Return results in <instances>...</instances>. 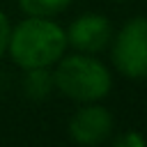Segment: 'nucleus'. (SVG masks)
Instances as JSON below:
<instances>
[{"instance_id":"f257e3e1","label":"nucleus","mask_w":147,"mask_h":147,"mask_svg":"<svg viewBox=\"0 0 147 147\" xmlns=\"http://www.w3.org/2000/svg\"><path fill=\"white\" fill-rule=\"evenodd\" d=\"M67 51L64 30L46 16H28L9 30L7 53L21 69L53 67Z\"/></svg>"},{"instance_id":"f03ea898","label":"nucleus","mask_w":147,"mask_h":147,"mask_svg":"<svg viewBox=\"0 0 147 147\" xmlns=\"http://www.w3.org/2000/svg\"><path fill=\"white\" fill-rule=\"evenodd\" d=\"M55 64L53 83L62 96L78 103L101 101L108 96L113 87L110 71L101 60L92 57V53L62 55Z\"/></svg>"},{"instance_id":"7ed1b4c3","label":"nucleus","mask_w":147,"mask_h":147,"mask_svg":"<svg viewBox=\"0 0 147 147\" xmlns=\"http://www.w3.org/2000/svg\"><path fill=\"white\" fill-rule=\"evenodd\" d=\"M110 41L115 69L131 80L147 78V18H129Z\"/></svg>"},{"instance_id":"20e7f679","label":"nucleus","mask_w":147,"mask_h":147,"mask_svg":"<svg viewBox=\"0 0 147 147\" xmlns=\"http://www.w3.org/2000/svg\"><path fill=\"white\" fill-rule=\"evenodd\" d=\"M67 129L69 138L78 145H101L113 136L115 119L108 108L99 106L96 101H90L71 115Z\"/></svg>"},{"instance_id":"39448f33","label":"nucleus","mask_w":147,"mask_h":147,"mask_svg":"<svg viewBox=\"0 0 147 147\" xmlns=\"http://www.w3.org/2000/svg\"><path fill=\"white\" fill-rule=\"evenodd\" d=\"M67 46L78 53H99L110 46L113 25L103 14H80L67 30Z\"/></svg>"},{"instance_id":"423d86ee","label":"nucleus","mask_w":147,"mask_h":147,"mask_svg":"<svg viewBox=\"0 0 147 147\" xmlns=\"http://www.w3.org/2000/svg\"><path fill=\"white\" fill-rule=\"evenodd\" d=\"M55 83H53V71L51 67H37V69H25V78H23V92L28 99L32 101H41L53 92Z\"/></svg>"},{"instance_id":"0eeeda50","label":"nucleus","mask_w":147,"mask_h":147,"mask_svg":"<svg viewBox=\"0 0 147 147\" xmlns=\"http://www.w3.org/2000/svg\"><path fill=\"white\" fill-rule=\"evenodd\" d=\"M71 5V0H18V7L25 16H55L64 11Z\"/></svg>"},{"instance_id":"6e6552de","label":"nucleus","mask_w":147,"mask_h":147,"mask_svg":"<svg viewBox=\"0 0 147 147\" xmlns=\"http://www.w3.org/2000/svg\"><path fill=\"white\" fill-rule=\"evenodd\" d=\"M113 145L115 147H145V138L138 131H124L113 138Z\"/></svg>"},{"instance_id":"1a4fd4ad","label":"nucleus","mask_w":147,"mask_h":147,"mask_svg":"<svg viewBox=\"0 0 147 147\" xmlns=\"http://www.w3.org/2000/svg\"><path fill=\"white\" fill-rule=\"evenodd\" d=\"M9 30H11V25H9V18H7V14H5V11H0V57L7 53Z\"/></svg>"},{"instance_id":"9d476101","label":"nucleus","mask_w":147,"mask_h":147,"mask_svg":"<svg viewBox=\"0 0 147 147\" xmlns=\"http://www.w3.org/2000/svg\"><path fill=\"white\" fill-rule=\"evenodd\" d=\"M115 2H124V0H115Z\"/></svg>"}]
</instances>
